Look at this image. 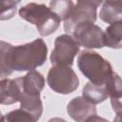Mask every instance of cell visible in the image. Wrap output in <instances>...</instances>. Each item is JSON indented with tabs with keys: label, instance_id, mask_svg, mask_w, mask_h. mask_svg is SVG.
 <instances>
[{
	"label": "cell",
	"instance_id": "ba28073f",
	"mask_svg": "<svg viewBox=\"0 0 122 122\" xmlns=\"http://www.w3.org/2000/svg\"><path fill=\"white\" fill-rule=\"evenodd\" d=\"M68 114L75 121H91L92 117L97 115V111L92 102L83 96H77L71 99L67 105Z\"/></svg>",
	"mask_w": 122,
	"mask_h": 122
},
{
	"label": "cell",
	"instance_id": "5b68a950",
	"mask_svg": "<svg viewBox=\"0 0 122 122\" xmlns=\"http://www.w3.org/2000/svg\"><path fill=\"white\" fill-rule=\"evenodd\" d=\"M79 49L80 45L71 34H61L54 41V48L50 56L51 63L52 65L71 67Z\"/></svg>",
	"mask_w": 122,
	"mask_h": 122
},
{
	"label": "cell",
	"instance_id": "44dd1931",
	"mask_svg": "<svg viewBox=\"0 0 122 122\" xmlns=\"http://www.w3.org/2000/svg\"><path fill=\"white\" fill-rule=\"evenodd\" d=\"M16 1H17V2H18V3H19V2H20V1H21V0H16Z\"/></svg>",
	"mask_w": 122,
	"mask_h": 122
},
{
	"label": "cell",
	"instance_id": "ffe728a7",
	"mask_svg": "<svg viewBox=\"0 0 122 122\" xmlns=\"http://www.w3.org/2000/svg\"><path fill=\"white\" fill-rule=\"evenodd\" d=\"M0 121H4V116H2L1 112H0Z\"/></svg>",
	"mask_w": 122,
	"mask_h": 122
},
{
	"label": "cell",
	"instance_id": "4fadbf2b",
	"mask_svg": "<svg viewBox=\"0 0 122 122\" xmlns=\"http://www.w3.org/2000/svg\"><path fill=\"white\" fill-rule=\"evenodd\" d=\"M108 90H109V96L111 97V104L112 110L115 112L117 117L119 118L121 114L122 88H121V78L116 72H113L111 79L109 80Z\"/></svg>",
	"mask_w": 122,
	"mask_h": 122
},
{
	"label": "cell",
	"instance_id": "8fae6325",
	"mask_svg": "<svg viewBox=\"0 0 122 122\" xmlns=\"http://www.w3.org/2000/svg\"><path fill=\"white\" fill-rule=\"evenodd\" d=\"M99 17L108 24L121 21L122 0H105L99 12Z\"/></svg>",
	"mask_w": 122,
	"mask_h": 122
},
{
	"label": "cell",
	"instance_id": "d6986e66",
	"mask_svg": "<svg viewBox=\"0 0 122 122\" xmlns=\"http://www.w3.org/2000/svg\"><path fill=\"white\" fill-rule=\"evenodd\" d=\"M102 2H103V0H77L78 4L89 5V6H92V7H95V8L99 7Z\"/></svg>",
	"mask_w": 122,
	"mask_h": 122
},
{
	"label": "cell",
	"instance_id": "52a82bcc",
	"mask_svg": "<svg viewBox=\"0 0 122 122\" xmlns=\"http://www.w3.org/2000/svg\"><path fill=\"white\" fill-rule=\"evenodd\" d=\"M96 19L97 8L77 3L73 6V9L69 16L64 20V30L68 34H71L73 30L78 25L88 22L94 23Z\"/></svg>",
	"mask_w": 122,
	"mask_h": 122
},
{
	"label": "cell",
	"instance_id": "30bf717a",
	"mask_svg": "<svg viewBox=\"0 0 122 122\" xmlns=\"http://www.w3.org/2000/svg\"><path fill=\"white\" fill-rule=\"evenodd\" d=\"M20 87L17 78L0 80V104L10 105L19 102Z\"/></svg>",
	"mask_w": 122,
	"mask_h": 122
},
{
	"label": "cell",
	"instance_id": "e0dca14e",
	"mask_svg": "<svg viewBox=\"0 0 122 122\" xmlns=\"http://www.w3.org/2000/svg\"><path fill=\"white\" fill-rule=\"evenodd\" d=\"M17 4L16 0H0V20L12 18L16 13Z\"/></svg>",
	"mask_w": 122,
	"mask_h": 122
},
{
	"label": "cell",
	"instance_id": "7c38bea8",
	"mask_svg": "<svg viewBox=\"0 0 122 122\" xmlns=\"http://www.w3.org/2000/svg\"><path fill=\"white\" fill-rule=\"evenodd\" d=\"M83 97L92 102V104H99L105 101L109 97L108 83L107 84H93L92 82L87 83L82 92Z\"/></svg>",
	"mask_w": 122,
	"mask_h": 122
},
{
	"label": "cell",
	"instance_id": "6da1fadb",
	"mask_svg": "<svg viewBox=\"0 0 122 122\" xmlns=\"http://www.w3.org/2000/svg\"><path fill=\"white\" fill-rule=\"evenodd\" d=\"M48 47L42 38L19 46H12L10 64L12 71H30L42 66L47 60Z\"/></svg>",
	"mask_w": 122,
	"mask_h": 122
},
{
	"label": "cell",
	"instance_id": "7a4b0ae2",
	"mask_svg": "<svg viewBox=\"0 0 122 122\" xmlns=\"http://www.w3.org/2000/svg\"><path fill=\"white\" fill-rule=\"evenodd\" d=\"M77 66L82 74L93 84H107L113 74L108 60L92 51H82L77 58Z\"/></svg>",
	"mask_w": 122,
	"mask_h": 122
},
{
	"label": "cell",
	"instance_id": "ac0fdd59",
	"mask_svg": "<svg viewBox=\"0 0 122 122\" xmlns=\"http://www.w3.org/2000/svg\"><path fill=\"white\" fill-rule=\"evenodd\" d=\"M4 121H10V122H14V121L15 122L16 121H20V122H34L32 116L29 112H27L26 111H24L21 108L8 112L4 116Z\"/></svg>",
	"mask_w": 122,
	"mask_h": 122
},
{
	"label": "cell",
	"instance_id": "8992f818",
	"mask_svg": "<svg viewBox=\"0 0 122 122\" xmlns=\"http://www.w3.org/2000/svg\"><path fill=\"white\" fill-rule=\"evenodd\" d=\"M80 46L87 49H101L105 47L104 30L94 23L78 25L71 34Z\"/></svg>",
	"mask_w": 122,
	"mask_h": 122
},
{
	"label": "cell",
	"instance_id": "9a60e30c",
	"mask_svg": "<svg viewBox=\"0 0 122 122\" xmlns=\"http://www.w3.org/2000/svg\"><path fill=\"white\" fill-rule=\"evenodd\" d=\"M11 48V44L5 41H0V78H5L13 72L10 64Z\"/></svg>",
	"mask_w": 122,
	"mask_h": 122
},
{
	"label": "cell",
	"instance_id": "3957f363",
	"mask_svg": "<svg viewBox=\"0 0 122 122\" xmlns=\"http://www.w3.org/2000/svg\"><path fill=\"white\" fill-rule=\"evenodd\" d=\"M18 13L22 19L35 25L41 36L53 33L61 22V19L44 4L29 3L20 8Z\"/></svg>",
	"mask_w": 122,
	"mask_h": 122
},
{
	"label": "cell",
	"instance_id": "9c48e42d",
	"mask_svg": "<svg viewBox=\"0 0 122 122\" xmlns=\"http://www.w3.org/2000/svg\"><path fill=\"white\" fill-rule=\"evenodd\" d=\"M17 80L20 87V95L21 93H25L28 95L39 96L45 86L44 76L34 70L30 71L22 77H18Z\"/></svg>",
	"mask_w": 122,
	"mask_h": 122
},
{
	"label": "cell",
	"instance_id": "277c9868",
	"mask_svg": "<svg viewBox=\"0 0 122 122\" xmlns=\"http://www.w3.org/2000/svg\"><path fill=\"white\" fill-rule=\"evenodd\" d=\"M49 87L60 94H69L76 91L79 86V79L70 66L53 65L47 76Z\"/></svg>",
	"mask_w": 122,
	"mask_h": 122
},
{
	"label": "cell",
	"instance_id": "5bb4252c",
	"mask_svg": "<svg viewBox=\"0 0 122 122\" xmlns=\"http://www.w3.org/2000/svg\"><path fill=\"white\" fill-rule=\"evenodd\" d=\"M105 46L112 49H121L122 47V22H114L104 31Z\"/></svg>",
	"mask_w": 122,
	"mask_h": 122
},
{
	"label": "cell",
	"instance_id": "2e32d148",
	"mask_svg": "<svg viewBox=\"0 0 122 122\" xmlns=\"http://www.w3.org/2000/svg\"><path fill=\"white\" fill-rule=\"evenodd\" d=\"M73 2L71 0H51L50 9L61 19L65 20L73 9Z\"/></svg>",
	"mask_w": 122,
	"mask_h": 122
}]
</instances>
